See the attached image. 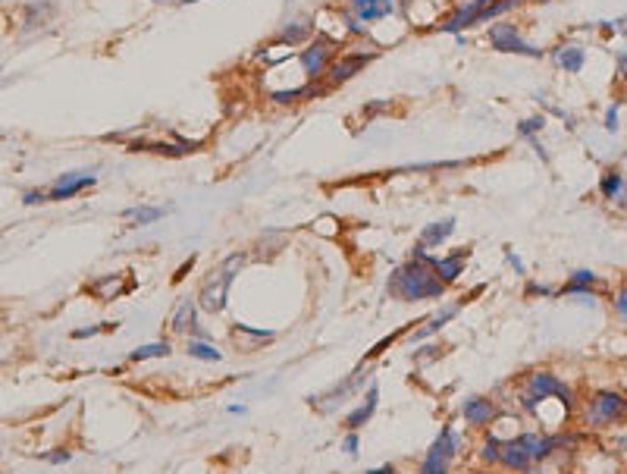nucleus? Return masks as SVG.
Instances as JSON below:
<instances>
[{"label":"nucleus","mask_w":627,"mask_h":474,"mask_svg":"<svg viewBox=\"0 0 627 474\" xmlns=\"http://www.w3.org/2000/svg\"><path fill=\"white\" fill-rule=\"evenodd\" d=\"M455 217H445V220H436V224H430V226H424V233H420V239H418V245L420 249H436V245H443L445 239L452 236L455 233Z\"/></svg>","instance_id":"15"},{"label":"nucleus","mask_w":627,"mask_h":474,"mask_svg":"<svg viewBox=\"0 0 627 474\" xmlns=\"http://www.w3.org/2000/svg\"><path fill=\"white\" fill-rule=\"evenodd\" d=\"M392 10H396L392 0H351V16H355L361 26L386 20V16H392Z\"/></svg>","instance_id":"12"},{"label":"nucleus","mask_w":627,"mask_h":474,"mask_svg":"<svg viewBox=\"0 0 627 474\" xmlns=\"http://www.w3.org/2000/svg\"><path fill=\"white\" fill-rule=\"evenodd\" d=\"M389 296L402 298V302H424V298H439L445 292V283L433 273V267L420 257H411L408 265L396 267L386 283Z\"/></svg>","instance_id":"1"},{"label":"nucleus","mask_w":627,"mask_h":474,"mask_svg":"<svg viewBox=\"0 0 627 474\" xmlns=\"http://www.w3.org/2000/svg\"><path fill=\"white\" fill-rule=\"evenodd\" d=\"M48 459L54 462V465H63V462H69V453H67V449H57V453L48 455Z\"/></svg>","instance_id":"34"},{"label":"nucleus","mask_w":627,"mask_h":474,"mask_svg":"<svg viewBox=\"0 0 627 474\" xmlns=\"http://www.w3.org/2000/svg\"><path fill=\"white\" fill-rule=\"evenodd\" d=\"M483 459L490 462V465H499V437H486L483 443Z\"/></svg>","instance_id":"28"},{"label":"nucleus","mask_w":627,"mask_h":474,"mask_svg":"<svg viewBox=\"0 0 627 474\" xmlns=\"http://www.w3.org/2000/svg\"><path fill=\"white\" fill-rule=\"evenodd\" d=\"M242 265H245V255H232L230 261L220 267V271L210 273V280L204 283V289H201V308H204V312L216 314V312H223V308H226L230 286H232V280H236V273L242 271Z\"/></svg>","instance_id":"2"},{"label":"nucleus","mask_w":627,"mask_h":474,"mask_svg":"<svg viewBox=\"0 0 627 474\" xmlns=\"http://www.w3.org/2000/svg\"><path fill=\"white\" fill-rule=\"evenodd\" d=\"M486 4H492V0H467L465 7H461V10H455V13H452V20H445L439 28H443V32H452V35H458V32H465V28L477 26V16H480V10H483Z\"/></svg>","instance_id":"13"},{"label":"nucleus","mask_w":627,"mask_h":474,"mask_svg":"<svg viewBox=\"0 0 627 474\" xmlns=\"http://www.w3.org/2000/svg\"><path fill=\"white\" fill-rule=\"evenodd\" d=\"M367 63H373V54H364V51H361V54L339 57V60L333 63L330 69H326V85H342V82H349L351 75L361 73Z\"/></svg>","instance_id":"9"},{"label":"nucleus","mask_w":627,"mask_h":474,"mask_svg":"<svg viewBox=\"0 0 627 474\" xmlns=\"http://www.w3.org/2000/svg\"><path fill=\"white\" fill-rule=\"evenodd\" d=\"M543 126H546V116H533V120H524V122H518V136H524V138H533V132H540Z\"/></svg>","instance_id":"27"},{"label":"nucleus","mask_w":627,"mask_h":474,"mask_svg":"<svg viewBox=\"0 0 627 474\" xmlns=\"http://www.w3.org/2000/svg\"><path fill=\"white\" fill-rule=\"evenodd\" d=\"M173 333H195V336H204L201 324H198V318H195V305H192V302H183V305L176 308Z\"/></svg>","instance_id":"18"},{"label":"nucleus","mask_w":627,"mask_h":474,"mask_svg":"<svg viewBox=\"0 0 627 474\" xmlns=\"http://www.w3.org/2000/svg\"><path fill=\"white\" fill-rule=\"evenodd\" d=\"M396 468L392 465H377V468H367V474H392Z\"/></svg>","instance_id":"36"},{"label":"nucleus","mask_w":627,"mask_h":474,"mask_svg":"<svg viewBox=\"0 0 627 474\" xmlns=\"http://www.w3.org/2000/svg\"><path fill=\"white\" fill-rule=\"evenodd\" d=\"M173 352L169 343H148V346H138L129 352V361H151V359H167Z\"/></svg>","instance_id":"22"},{"label":"nucleus","mask_w":627,"mask_h":474,"mask_svg":"<svg viewBox=\"0 0 627 474\" xmlns=\"http://www.w3.org/2000/svg\"><path fill=\"white\" fill-rule=\"evenodd\" d=\"M461 415L467 418V424L474 427H486L496 421V406H492L486 396H471V399H465V406H461Z\"/></svg>","instance_id":"14"},{"label":"nucleus","mask_w":627,"mask_h":474,"mask_svg":"<svg viewBox=\"0 0 627 474\" xmlns=\"http://www.w3.org/2000/svg\"><path fill=\"white\" fill-rule=\"evenodd\" d=\"M600 189H602V195H606V198H615L621 192V173H615V170H612V173H606V177H602Z\"/></svg>","instance_id":"26"},{"label":"nucleus","mask_w":627,"mask_h":474,"mask_svg":"<svg viewBox=\"0 0 627 474\" xmlns=\"http://www.w3.org/2000/svg\"><path fill=\"white\" fill-rule=\"evenodd\" d=\"M345 453L357 455V431H349V437H345Z\"/></svg>","instance_id":"31"},{"label":"nucleus","mask_w":627,"mask_h":474,"mask_svg":"<svg viewBox=\"0 0 627 474\" xmlns=\"http://www.w3.org/2000/svg\"><path fill=\"white\" fill-rule=\"evenodd\" d=\"M615 308H618L621 318H627V286L618 292V298H615Z\"/></svg>","instance_id":"30"},{"label":"nucleus","mask_w":627,"mask_h":474,"mask_svg":"<svg viewBox=\"0 0 627 474\" xmlns=\"http://www.w3.org/2000/svg\"><path fill=\"white\" fill-rule=\"evenodd\" d=\"M232 333H236V339H248V343H245V349H255V346H261V343L267 346V343H273V339H277V333H273V330H248L245 324H239Z\"/></svg>","instance_id":"24"},{"label":"nucleus","mask_w":627,"mask_h":474,"mask_svg":"<svg viewBox=\"0 0 627 474\" xmlns=\"http://www.w3.org/2000/svg\"><path fill=\"white\" fill-rule=\"evenodd\" d=\"M553 60H555V67L559 69L577 73V69L584 67V60H587V54H584V48H577V44H561V48L553 54Z\"/></svg>","instance_id":"17"},{"label":"nucleus","mask_w":627,"mask_h":474,"mask_svg":"<svg viewBox=\"0 0 627 474\" xmlns=\"http://www.w3.org/2000/svg\"><path fill=\"white\" fill-rule=\"evenodd\" d=\"M587 421L593 427H606V424H615V421H627V399L621 393H596L593 402L587 408Z\"/></svg>","instance_id":"6"},{"label":"nucleus","mask_w":627,"mask_h":474,"mask_svg":"<svg viewBox=\"0 0 627 474\" xmlns=\"http://www.w3.org/2000/svg\"><path fill=\"white\" fill-rule=\"evenodd\" d=\"M163 214H167L163 208H129V210H122V217L132 220V224H138V226L157 224V220H161Z\"/></svg>","instance_id":"23"},{"label":"nucleus","mask_w":627,"mask_h":474,"mask_svg":"<svg viewBox=\"0 0 627 474\" xmlns=\"http://www.w3.org/2000/svg\"><path fill=\"white\" fill-rule=\"evenodd\" d=\"M506 261H508V265H512V267H514V273H524V265H521V257H518V255H514V251H512V249H506Z\"/></svg>","instance_id":"32"},{"label":"nucleus","mask_w":627,"mask_h":474,"mask_svg":"<svg viewBox=\"0 0 627 474\" xmlns=\"http://www.w3.org/2000/svg\"><path fill=\"white\" fill-rule=\"evenodd\" d=\"M490 44L496 51H502V54H521V57H543L540 48H533V44H527L524 35L518 32L514 26H492L490 28Z\"/></svg>","instance_id":"7"},{"label":"nucleus","mask_w":627,"mask_h":474,"mask_svg":"<svg viewBox=\"0 0 627 474\" xmlns=\"http://www.w3.org/2000/svg\"><path fill=\"white\" fill-rule=\"evenodd\" d=\"M458 449H461V434L455 431V427L445 424L443 431H439L436 443L430 446V453H427L420 471H424V474H445V471H449V462L458 455Z\"/></svg>","instance_id":"3"},{"label":"nucleus","mask_w":627,"mask_h":474,"mask_svg":"<svg viewBox=\"0 0 627 474\" xmlns=\"http://www.w3.org/2000/svg\"><path fill=\"white\" fill-rule=\"evenodd\" d=\"M499 465L514 468V471H530L533 455L530 449L524 446L521 437H514V440H499Z\"/></svg>","instance_id":"10"},{"label":"nucleus","mask_w":627,"mask_h":474,"mask_svg":"<svg viewBox=\"0 0 627 474\" xmlns=\"http://www.w3.org/2000/svg\"><path fill=\"white\" fill-rule=\"evenodd\" d=\"M377 402H380V390H377V383H371V386H367L364 406H357L355 412L345 418V427H349V431H361V427H364L367 421L373 418V412H377Z\"/></svg>","instance_id":"16"},{"label":"nucleus","mask_w":627,"mask_h":474,"mask_svg":"<svg viewBox=\"0 0 627 474\" xmlns=\"http://www.w3.org/2000/svg\"><path fill=\"white\" fill-rule=\"evenodd\" d=\"M411 257H420V261H427V265L433 267V273H436V277L443 280L445 286H449V283H455L461 273H465L467 251H452V255H445V257H430V255H427V249L414 245V255Z\"/></svg>","instance_id":"8"},{"label":"nucleus","mask_w":627,"mask_h":474,"mask_svg":"<svg viewBox=\"0 0 627 474\" xmlns=\"http://www.w3.org/2000/svg\"><path fill=\"white\" fill-rule=\"evenodd\" d=\"M0 73H4V67H0Z\"/></svg>","instance_id":"38"},{"label":"nucleus","mask_w":627,"mask_h":474,"mask_svg":"<svg viewBox=\"0 0 627 474\" xmlns=\"http://www.w3.org/2000/svg\"><path fill=\"white\" fill-rule=\"evenodd\" d=\"M606 129L608 132H615V129H618V107H608V114H606Z\"/></svg>","instance_id":"29"},{"label":"nucleus","mask_w":627,"mask_h":474,"mask_svg":"<svg viewBox=\"0 0 627 474\" xmlns=\"http://www.w3.org/2000/svg\"><path fill=\"white\" fill-rule=\"evenodd\" d=\"M154 4H169V0H154Z\"/></svg>","instance_id":"37"},{"label":"nucleus","mask_w":627,"mask_h":474,"mask_svg":"<svg viewBox=\"0 0 627 474\" xmlns=\"http://www.w3.org/2000/svg\"><path fill=\"white\" fill-rule=\"evenodd\" d=\"M185 352H189V359H198V361H210V365H214V361H220L223 355H220V349H214L208 343V339H189V343H185Z\"/></svg>","instance_id":"20"},{"label":"nucleus","mask_w":627,"mask_h":474,"mask_svg":"<svg viewBox=\"0 0 627 474\" xmlns=\"http://www.w3.org/2000/svg\"><path fill=\"white\" fill-rule=\"evenodd\" d=\"M333 54H336V41L333 38H314L308 48L298 54V63H302L304 75L314 82V79H324L326 69L333 67Z\"/></svg>","instance_id":"5"},{"label":"nucleus","mask_w":627,"mask_h":474,"mask_svg":"<svg viewBox=\"0 0 627 474\" xmlns=\"http://www.w3.org/2000/svg\"><path fill=\"white\" fill-rule=\"evenodd\" d=\"M98 179L95 173H67V177L60 179V183L54 186V189L48 192V201H63V198H75L79 192L91 189Z\"/></svg>","instance_id":"11"},{"label":"nucleus","mask_w":627,"mask_h":474,"mask_svg":"<svg viewBox=\"0 0 627 474\" xmlns=\"http://www.w3.org/2000/svg\"><path fill=\"white\" fill-rule=\"evenodd\" d=\"M596 283L593 271H574L571 280L561 286V296H580V292H590V286Z\"/></svg>","instance_id":"21"},{"label":"nucleus","mask_w":627,"mask_h":474,"mask_svg":"<svg viewBox=\"0 0 627 474\" xmlns=\"http://www.w3.org/2000/svg\"><path fill=\"white\" fill-rule=\"evenodd\" d=\"M302 41H310V26L308 22H292L273 44H302Z\"/></svg>","instance_id":"25"},{"label":"nucleus","mask_w":627,"mask_h":474,"mask_svg":"<svg viewBox=\"0 0 627 474\" xmlns=\"http://www.w3.org/2000/svg\"><path fill=\"white\" fill-rule=\"evenodd\" d=\"M98 330H101V327H88V330H75L73 336H75V339H85V336H95Z\"/></svg>","instance_id":"35"},{"label":"nucleus","mask_w":627,"mask_h":474,"mask_svg":"<svg viewBox=\"0 0 627 474\" xmlns=\"http://www.w3.org/2000/svg\"><path fill=\"white\" fill-rule=\"evenodd\" d=\"M527 292H530V296H553V292H549L546 286H540V283H527Z\"/></svg>","instance_id":"33"},{"label":"nucleus","mask_w":627,"mask_h":474,"mask_svg":"<svg viewBox=\"0 0 627 474\" xmlns=\"http://www.w3.org/2000/svg\"><path fill=\"white\" fill-rule=\"evenodd\" d=\"M543 399H559L565 402V408H571V390L559 377H553V374H533L524 390V406L533 412Z\"/></svg>","instance_id":"4"},{"label":"nucleus","mask_w":627,"mask_h":474,"mask_svg":"<svg viewBox=\"0 0 627 474\" xmlns=\"http://www.w3.org/2000/svg\"><path fill=\"white\" fill-rule=\"evenodd\" d=\"M455 314H458V305H449V308H445V312L433 314V320H430V324H424L418 333H414V339H411V343H420V339H427V336H433V333H439L445 324H449V320L455 318Z\"/></svg>","instance_id":"19"}]
</instances>
